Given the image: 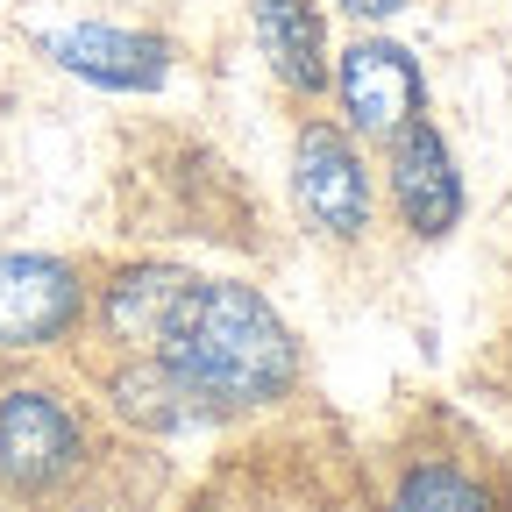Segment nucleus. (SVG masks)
I'll return each mask as SVG.
<instances>
[{"instance_id":"f257e3e1","label":"nucleus","mask_w":512,"mask_h":512,"mask_svg":"<svg viewBox=\"0 0 512 512\" xmlns=\"http://www.w3.org/2000/svg\"><path fill=\"white\" fill-rule=\"evenodd\" d=\"M157 356L185 384V399L200 420L278 399L299 370L292 328L271 313V299L249 292V285H228V278H192Z\"/></svg>"},{"instance_id":"f03ea898","label":"nucleus","mask_w":512,"mask_h":512,"mask_svg":"<svg viewBox=\"0 0 512 512\" xmlns=\"http://www.w3.org/2000/svg\"><path fill=\"white\" fill-rule=\"evenodd\" d=\"M79 463V420L64 413L50 392L15 384L0 392V484L8 491H50Z\"/></svg>"},{"instance_id":"7ed1b4c3","label":"nucleus","mask_w":512,"mask_h":512,"mask_svg":"<svg viewBox=\"0 0 512 512\" xmlns=\"http://www.w3.org/2000/svg\"><path fill=\"white\" fill-rule=\"evenodd\" d=\"M86 292L79 271L57 264V256H0V349H43L79 320Z\"/></svg>"},{"instance_id":"20e7f679","label":"nucleus","mask_w":512,"mask_h":512,"mask_svg":"<svg viewBox=\"0 0 512 512\" xmlns=\"http://www.w3.org/2000/svg\"><path fill=\"white\" fill-rule=\"evenodd\" d=\"M292 192H299V207L328 235H363L370 228V171H363L356 143L342 136V128H328V121H313L299 136Z\"/></svg>"},{"instance_id":"39448f33","label":"nucleus","mask_w":512,"mask_h":512,"mask_svg":"<svg viewBox=\"0 0 512 512\" xmlns=\"http://www.w3.org/2000/svg\"><path fill=\"white\" fill-rule=\"evenodd\" d=\"M335 86H342V114L363 136H399L406 121H420V64L399 43H356Z\"/></svg>"},{"instance_id":"423d86ee","label":"nucleus","mask_w":512,"mask_h":512,"mask_svg":"<svg viewBox=\"0 0 512 512\" xmlns=\"http://www.w3.org/2000/svg\"><path fill=\"white\" fill-rule=\"evenodd\" d=\"M392 200L406 214L413 235H448L463 221V178L456 164H448V143L434 136V128L406 121L399 128V157H392Z\"/></svg>"},{"instance_id":"0eeeda50","label":"nucleus","mask_w":512,"mask_h":512,"mask_svg":"<svg viewBox=\"0 0 512 512\" xmlns=\"http://www.w3.org/2000/svg\"><path fill=\"white\" fill-rule=\"evenodd\" d=\"M43 50L64 64V72L100 79V86H114V93H150V86H164V72H171V50H164L157 36H128V29H100V22L57 29V36H43Z\"/></svg>"},{"instance_id":"6e6552de","label":"nucleus","mask_w":512,"mask_h":512,"mask_svg":"<svg viewBox=\"0 0 512 512\" xmlns=\"http://www.w3.org/2000/svg\"><path fill=\"white\" fill-rule=\"evenodd\" d=\"M185 292H192V271H178V264H136V271H121V278L107 285L100 320H107L114 342H128V349H157Z\"/></svg>"},{"instance_id":"1a4fd4ad","label":"nucleus","mask_w":512,"mask_h":512,"mask_svg":"<svg viewBox=\"0 0 512 512\" xmlns=\"http://www.w3.org/2000/svg\"><path fill=\"white\" fill-rule=\"evenodd\" d=\"M249 15H256V43H264L271 72L292 93L328 86V29H320L313 0H249Z\"/></svg>"},{"instance_id":"9d476101","label":"nucleus","mask_w":512,"mask_h":512,"mask_svg":"<svg viewBox=\"0 0 512 512\" xmlns=\"http://www.w3.org/2000/svg\"><path fill=\"white\" fill-rule=\"evenodd\" d=\"M114 406L136 420V427H157V434H171V427H185V420H200V413H192V399H185V384H178L164 363L121 370V377H114Z\"/></svg>"},{"instance_id":"9b49d317","label":"nucleus","mask_w":512,"mask_h":512,"mask_svg":"<svg viewBox=\"0 0 512 512\" xmlns=\"http://www.w3.org/2000/svg\"><path fill=\"white\" fill-rule=\"evenodd\" d=\"M392 512H491V498L463 477V470H448V463H427L399 484Z\"/></svg>"},{"instance_id":"f8f14e48","label":"nucleus","mask_w":512,"mask_h":512,"mask_svg":"<svg viewBox=\"0 0 512 512\" xmlns=\"http://www.w3.org/2000/svg\"><path fill=\"white\" fill-rule=\"evenodd\" d=\"M342 8H349L356 22H392V15L406 8V0H342Z\"/></svg>"}]
</instances>
